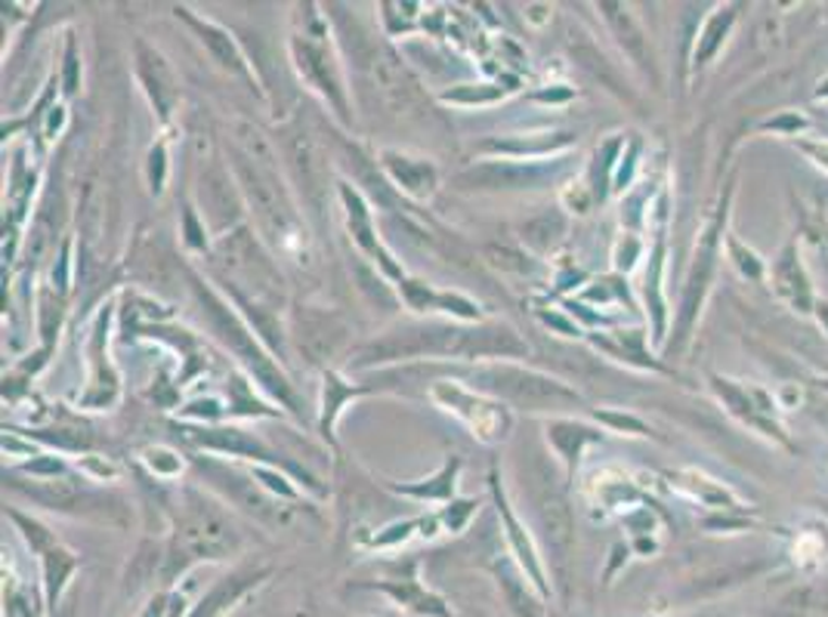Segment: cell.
Returning a JSON list of instances; mask_svg holds the SVG:
<instances>
[{
    "mask_svg": "<svg viewBox=\"0 0 828 617\" xmlns=\"http://www.w3.org/2000/svg\"><path fill=\"white\" fill-rule=\"evenodd\" d=\"M671 488L674 491H680L684 498L689 500H699V503H705L711 510H742V503L739 498L724 488L721 481H714V478L702 476V473H696V470H684V473H671Z\"/></svg>",
    "mask_w": 828,
    "mask_h": 617,
    "instance_id": "cell-28",
    "label": "cell"
},
{
    "mask_svg": "<svg viewBox=\"0 0 828 617\" xmlns=\"http://www.w3.org/2000/svg\"><path fill=\"white\" fill-rule=\"evenodd\" d=\"M804 127H807V118H801V115H794V112L764 124V130H773V133H788V137H798V130H804Z\"/></svg>",
    "mask_w": 828,
    "mask_h": 617,
    "instance_id": "cell-49",
    "label": "cell"
},
{
    "mask_svg": "<svg viewBox=\"0 0 828 617\" xmlns=\"http://www.w3.org/2000/svg\"><path fill=\"white\" fill-rule=\"evenodd\" d=\"M109 321H112V303H105L100 309V316L93 319V331H90V389L81 396L84 408H109L118 399V374L109 361Z\"/></svg>",
    "mask_w": 828,
    "mask_h": 617,
    "instance_id": "cell-18",
    "label": "cell"
},
{
    "mask_svg": "<svg viewBox=\"0 0 828 617\" xmlns=\"http://www.w3.org/2000/svg\"><path fill=\"white\" fill-rule=\"evenodd\" d=\"M174 13H177V20H182L195 35L202 40L204 47L211 50V56L220 62V68L226 72H232V75H239V78L247 80V87L251 90H260V83H257V75H254V68H251V62L242 53V47L235 43V38L217 25V22L204 20L199 13H192L189 7H174Z\"/></svg>",
    "mask_w": 828,
    "mask_h": 617,
    "instance_id": "cell-20",
    "label": "cell"
},
{
    "mask_svg": "<svg viewBox=\"0 0 828 617\" xmlns=\"http://www.w3.org/2000/svg\"><path fill=\"white\" fill-rule=\"evenodd\" d=\"M804 155H810V160L816 164V167H823L828 170V140H801L794 142Z\"/></svg>",
    "mask_w": 828,
    "mask_h": 617,
    "instance_id": "cell-50",
    "label": "cell"
},
{
    "mask_svg": "<svg viewBox=\"0 0 828 617\" xmlns=\"http://www.w3.org/2000/svg\"><path fill=\"white\" fill-rule=\"evenodd\" d=\"M819 386H823V389H826V393H828V377H826V380H819Z\"/></svg>",
    "mask_w": 828,
    "mask_h": 617,
    "instance_id": "cell-56",
    "label": "cell"
},
{
    "mask_svg": "<svg viewBox=\"0 0 828 617\" xmlns=\"http://www.w3.org/2000/svg\"><path fill=\"white\" fill-rule=\"evenodd\" d=\"M769 279H773V291L786 299L791 309L810 312V306H816V303H813V294H810V281L807 275H804V266H801L798 244H788L786 250H782V257L776 259Z\"/></svg>",
    "mask_w": 828,
    "mask_h": 617,
    "instance_id": "cell-27",
    "label": "cell"
},
{
    "mask_svg": "<svg viewBox=\"0 0 828 617\" xmlns=\"http://www.w3.org/2000/svg\"><path fill=\"white\" fill-rule=\"evenodd\" d=\"M461 458H448L440 466L436 476L424 478V481H393L390 488L399 491L405 498L415 500H430V503H451L455 500V488H458V476H461Z\"/></svg>",
    "mask_w": 828,
    "mask_h": 617,
    "instance_id": "cell-29",
    "label": "cell"
},
{
    "mask_svg": "<svg viewBox=\"0 0 828 617\" xmlns=\"http://www.w3.org/2000/svg\"><path fill=\"white\" fill-rule=\"evenodd\" d=\"M192 287H195V294H199L204 319L211 324V331L220 337L222 346L232 349L235 359H242L244 368L254 374V380L260 383L263 389H269V393L279 401H284L291 411H297V396H294L291 383H288L282 371L272 364V359L263 352V346L254 339V334H251V324H247L232 306H226V299L217 297L211 287H204L199 279H192Z\"/></svg>",
    "mask_w": 828,
    "mask_h": 617,
    "instance_id": "cell-4",
    "label": "cell"
},
{
    "mask_svg": "<svg viewBox=\"0 0 828 617\" xmlns=\"http://www.w3.org/2000/svg\"><path fill=\"white\" fill-rule=\"evenodd\" d=\"M545 436L547 441H550V448H553L557 460L566 466V478L575 476V466H578V460H582V454H585L587 445L603 441V433H600V429H594L590 423H582V420H569V417L547 420Z\"/></svg>",
    "mask_w": 828,
    "mask_h": 617,
    "instance_id": "cell-26",
    "label": "cell"
},
{
    "mask_svg": "<svg viewBox=\"0 0 828 617\" xmlns=\"http://www.w3.org/2000/svg\"><path fill=\"white\" fill-rule=\"evenodd\" d=\"M813 309H816V316H819V324H826L828 327V303H816Z\"/></svg>",
    "mask_w": 828,
    "mask_h": 617,
    "instance_id": "cell-55",
    "label": "cell"
},
{
    "mask_svg": "<svg viewBox=\"0 0 828 617\" xmlns=\"http://www.w3.org/2000/svg\"><path fill=\"white\" fill-rule=\"evenodd\" d=\"M828 553V525L826 522H813L810 528L798 531V540H794V558L804 565V568H813L816 562H823Z\"/></svg>",
    "mask_w": 828,
    "mask_h": 617,
    "instance_id": "cell-35",
    "label": "cell"
},
{
    "mask_svg": "<svg viewBox=\"0 0 828 617\" xmlns=\"http://www.w3.org/2000/svg\"><path fill=\"white\" fill-rule=\"evenodd\" d=\"M167 608H170V593H162L142 608L140 617H167Z\"/></svg>",
    "mask_w": 828,
    "mask_h": 617,
    "instance_id": "cell-52",
    "label": "cell"
},
{
    "mask_svg": "<svg viewBox=\"0 0 828 617\" xmlns=\"http://www.w3.org/2000/svg\"><path fill=\"white\" fill-rule=\"evenodd\" d=\"M199 201H202V214L207 219V229L217 235H229L232 229H239L235 222L242 217L244 198L239 192L235 177L226 173L222 164H211L199 180Z\"/></svg>",
    "mask_w": 828,
    "mask_h": 617,
    "instance_id": "cell-16",
    "label": "cell"
},
{
    "mask_svg": "<svg viewBox=\"0 0 828 617\" xmlns=\"http://www.w3.org/2000/svg\"><path fill=\"white\" fill-rule=\"evenodd\" d=\"M266 578H269V568H260V571H235V575H229V578L217 580V583L195 602V608H192V615L189 617L229 615V612H232L235 605H242L244 599L251 596L257 587H263Z\"/></svg>",
    "mask_w": 828,
    "mask_h": 617,
    "instance_id": "cell-25",
    "label": "cell"
},
{
    "mask_svg": "<svg viewBox=\"0 0 828 617\" xmlns=\"http://www.w3.org/2000/svg\"><path fill=\"white\" fill-rule=\"evenodd\" d=\"M337 195H341V204H344V214H346V229H349V239L359 244V250H362L365 257L371 259L381 272H384L386 279H393L396 284L405 279L403 266L393 259V254L386 250L381 239H378V232H374V219H371V207H368V201L349 185V182H337Z\"/></svg>",
    "mask_w": 828,
    "mask_h": 617,
    "instance_id": "cell-15",
    "label": "cell"
},
{
    "mask_svg": "<svg viewBox=\"0 0 828 617\" xmlns=\"http://www.w3.org/2000/svg\"><path fill=\"white\" fill-rule=\"evenodd\" d=\"M440 528H443L440 513L405 518V522H393V525H386V528H378V531H374L371 538H365L362 543L368 550H396V547H403V543H408L411 538H436Z\"/></svg>",
    "mask_w": 828,
    "mask_h": 617,
    "instance_id": "cell-32",
    "label": "cell"
},
{
    "mask_svg": "<svg viewBox=\"0 0 828 617\" xmlns=\"http://www.w3.org/2000/svg\"><path fill=\"white\" fill-rule=\"evenodd\" d=\"M182 438L195 448L204 451H220V454H232V458H247L257 463H276V454L269 451V445H263L260 438L244 433L239 426H222V423H207V426H192L182 429Z\"/></svg>",
    "mask_w": 828,
    "mask_h": 617,
    "instance_id": "cell-21",
    "label": "cell"
},
{
    "mask_svg": "<svg viewBox=\"0 0 828 617\" xmlns=\"http://www.w3.org/2000/svg\"><path fill=\"white\" fill-rule=\"evenodd\" d=\"M711 386H714V393H717V399L727 404V411L736 420H742L746 426L751 429H757V433H764L767 438H776L779 445H788L786 433H782V426L773 420V411H776V401L769 393L764 389H754V386H739V383H733L727 377H711Z\"/></svg>",
    "mask_w": 828,
    "mask_h": 617,
    "instance_id": "cell-14",
    "label": "cell"
},
{
    "mask_svg": "<svg viewBox=\"0 0 828 617\" xmlns=\"http://www.w3.org/2000/svg\"><path fill=\"white\" fill-rule=\"evenodd\" d=\"M297 343L301 352L309 356V361H324L328 356H334L341 349V343L346 339V324L331 312H316V309H304L297 312Z\"/></svg>",
    "mask_w": 828,
    "mask_h": 617,
    "instance_id": "cell-24",
    "label": "cell"
},
{
    "mask_svg": "<svg viewBox=\"0 0 828 617\" xmlns=\"http://www.w3.org/2000/svg\"><path fill=\"white\" fill-rule=\"evenodd\" d=\"M137 75H140L142 90L152 102L155 115L167 127L180 105V80L162 53L155 47H149L145 40H137Z\"/></svg>",
    "mask_w": 828,
    "mask_h": 617,
    "instance_id": "cell-19",
    "label": "cell"
},
{
    "mask_svg": "<svg viewBox=\"0 0 828 617\" xmlns=\"http://www.w3.org/2000/svg\"><path fill=\"white\" fill-rule=\"evenodd\" d=\"M640 257V241L634 239V235H627V250L619 244L615 247V266L622 269V272H630L634 269V259Z\"/></svg>",
    "mask_w": 828,
    "mask_h": 617,
    "instance_id": "cell-51",
    "label": "cell"
},
{
    "mask_svg": "<svg viewBox=\"0 0 828 617\" xmlns=\"http://www.w3.org/2000/svg\"><path fill=\"white\" fill-rule=\"evenodd\" d=\"M284 158H288V167L294 173V182L304 192V201L309 204V210L319 214L324 204V195H328V185H324L328 167H324L316 142L309 140V133H306L304 127H297V124L284 127Z\"/></svg>",
    "mask_w": 828,
    "mask_h": 617,
    "instance_id": "cell-17",
    "label": "cell"
},
{
    "mask_svg": "<svg viewBox=\"0 0 828 617\" xmlns=\"http://www.w3.org/2000/svg\"><path fill=\"white\" fill-rule=\"evenodd\" d=\"M365 396V386H353L337 371H324L322 374V417H319V433L328 438V445H334V426L337 417L344 414V408L353 399Z\"/></svg>",
    "mask_w": 828,
    "mask_h": 617,
    "instance_id": "cell-30",
    "label": "cell"
},
{
    "mask_svg": "<svg viewBox=\"0 0 828 617\" xmlns=\"http://www.w3.org/2000/svg\"><path fill=\"white\" fill-rule=\"evenodd\" d=\"M229 167L239 182L244 204L257 219L263 239L279 250H297L304 244V219L297 214L288 185L276 167V149L251 124H235V140L229 149Z\"/></svg>",
    "mask_w": 828,
    "mask_h": 617,
    "instance_id": "cell-1",
    "label": "cell"
},
{
    "mask_svg": "<svg viewBox=\"0 0 828 617\" xmlns=\"http://www.w3.org/2000/svg\"><path fill=\"white\" fill-rule=\"evenodd\" d=\"M78 83H81V60H78L75 38H68V43H65V65H62V90L72 97V93H78Z\"/></svg>",
    "mask_w": 828,
    "mask_h": 617,
    "instance_id": "cell-45",
    "label": "cell"
},
{
    "mask_svg": "<svg viewBox=\"0 0 828 617\" xmlns=\"http://www.w3.org/2000/svg\"><path fill=\"white\" fill-rule=\"evenodd\" d=\"M78 470H81L84 476L93 478V481H112V478L122 476V470L112 460L97 458V454H87V458L78 460Z\"/></svg>",
    "mask_w": 828,
    "mask_h": 617,
    "instance_id": "cell-46",
    "label": "cell"
},
{
    "mask_svg": "<svg viewBox=\"0 0 828 617\" xmlns=\"http://www.w3.org/2000/svg\"><path fill=\"white\" fill-rule=\"evenodd\" d=\"M572 97V90H566V93H553V90H545V93H538V100L542 102H557V100H569Z\"/></svg>",
    "mask_w": 828,
    "mask_h": 617,
    "instance_id": "cell-54",
    "label": "cell"
},
{
    "mask_svg": "<svg viewBox=\"0 0 828 617\" xmlns=\"http://www.w3.org/2000/svg\"><path fill=\"white\" fill-rule=\"evenodd\" d=\"M251 476L257 478L272 498L284 500V503L301 500V491H297V488H294V485H291V481H288L276 466H272V463H254V466H251Z\"/></svg>",
    "mask_w": 828,
    "mask_h": 617,
    "instance_id": "cell-38",
    "label": "cell"
},
{
    "mask_svg": "<svg viewBox=\"0 0 828 617\" xmlns=\"http://www.w3.org/2000/svg\"><path fill=\"white\" fill-rule=\"evenodd\" d=\"M68 250H72V241H65V244H62V254H60V279H56V287H60L62 294L68 291V269H72Z\"/></svg>",
    "mask_w": 828,
    "mask_h": 617,
    "instance_id": "cell-53",
    "label": "cell"
},
{
    "mask_svg": "<svg viewBox=\"0 0 828 617\" xmlns=\"http://www.w3.org/2000/svg\"><path fill=\"white\" fill-rule=\"evenodd\" d=\"M727 247H729V257H733V262H736V269H739L746 279H761V275H764V262L757 259L754 250H748L746 244H739L736 239H727Z\"/></svg>",
    "mask_w": 828,
    "mask_h": 617,
    "instance_id": "cell-43",
    "label": "cell"
},
{
    "mask_svg": "<svg viewBox=\"0 0 828 617\" xmlns=\"http://www.w3.org/2000/svg\"><path fill=\"white\" fill-rule=\"evenodd\" d=\"M590 498L607 513H622L625 506H634L640 500V491L622 473L603 470V473H594V478H590Z\"/></svg>",
    "mask_w": 828,
    "mask_h": 617,
    "instance_id": "cell-33",
    "label": "cell"
},
{
    "mask_svg": "<svg viewBox=\"0 0 828 617\" xmlns=\"http://www.w3.org/2000/svg\"><path fill=\"white\" fill-rule=\"evenodd\" d=\"M430 401L458 417L470 429V436L480 438L483 445H495V441H505L513 429V414L507 408L505 401L492 399V396H483V393H473L461 383H451V380H440L430 386Z\"/></svg>",
    "mask_w": 828,
    "mask_h": 617,
    "instance_id": "cell-6",
    "label": "cell"
},
{
    "mask_svg": "<svg viewBox=\"0 0 828 617\" xmlns=\"http://www.w3.org/2000/svg\"><path fill=\"white\" fill-rule=\"evenodd\" d=\"M242 550V535L214 500L195 488H182L174 513V547L164 558V575L177 578L192 562H222Z\"/></svg>",
    "mask_w": 828,
    "mask_h": 617,
    "instance_id": "cell-2",
    "label": "cell"
},
{
    "mask_svg": "<svg viewBox=\"0 0 828 617\" xmlns=\"http://www.w3.org/2000/svg\"><path fill=\"white\" fill-rule=\"evenodd\" d=\"M359 60L365 62V72L371 75L374 87L381 90L393 108H415L421 102V83L415 80V75L408 72L396 50H390L386 43H368L365 53H359Z\"/></svg>",
    "mask_w": 828,
    "mask_h": 617,
    "instance_id": "cell-12",
    "label": "cell"
},
{
    "mask_svg": "<svg viewBox=\"0 0 828 617\" xmlns=\"http://www.w3.org/2000/svg\"><path fill=\"white\" fill-rule=\"evenodd\" d=\"M476 500H451L448 506H443V513H440V522H443L445 531H451V535H461L467 528V522L476 516Z\"/></svg>",
    "mask_w": 828,
    "mask_h": 617,
    "instance_id": "cell-41",
    "label": "cell"
},
{
    "mask_svg": "<svg viewBox=\"0 0 828 617\" xmlns=\"http://www.w3.org/2000/svg\"><path fill=\"white\" fill-rule=\"evenodd\" d=\"M733 20H736V13L727 7V10H717V13L705 22V28H702V35H699V43H696V56H692V65H696V68L705 65V62L721 50V43L727 40Z\"/></svg>",
    "mask_w": 828,
    "mask_h": 617,
    "instance_id": "cell-34",
    "label": "cell"
},
{
    "mask_svg": "<svg viewBox=\"0 0 828 617\" xmlns=\"http://www.w3.org/2000/svg\"><path fill=\"white\" fill-rule=\"evenodd\" d=\"M381 167H384L386 180L393 182L405 198L426 201L433 198L436 185H440V173L436 167L424 158H411L399 149H384L381 152Z\"/></svg>",
    "mask_w": 828,
    "mask_h": 617,
    "instance_id": "cell-22",
    "label": "cell"
},
{
    "mask_svg": "<svg viewBox=\"0 0 828 617\" xmlns=\"http://www.w3.org/2000/svg\"><path fill=\"white\" fill-rule=\"evenodd\" d=\"M525 494L532 500V510L538 518V528L545 535L547 550L560 562V568L566 565L569 550H572V513H569L566 494L557 485V478L550 473L545 460L532 454L528 466H523Z\"/></svg>",
    "mask_w": 828,
    "mask_h": 617,
    "instance_id": "cell-7",
    "label": "cell"
},
{
    "mask_svg": "<svg viewBox=\"0 0 828 617\" xmlns=\"http://www.w3.org/2000/svg\"><path fill=\"white\" fill-rule=\"evenodd\" d=\"M362 587L384 593L405 617H455L451 605L440 593H433L430 587L421 583V578H418V558H408L399 575L368 580Z\"/></svg>",
    "mask_w": 828,
    "mask_h": 617,
    "instance_id": "cell-11",
    "label": "cell"
},
{
    "mask_svg": "<svg viewBox=\"0 0 828 617\" xmlns=\"http://www.w3.org/2000/svg\"><path fill=\"white\" fill-rule=\"evenodd\" d=\"M142 463L158 478H177L182 473V466H186L180 454H177L174 448H164V445L145 448V451H142Z\"/></svg>",
    "mask_w": 828,
    "mask_h": 617,
    "instance_id": "cell-39",
    "label": "cell"
},
{
    "mask_svg": "<svg viewBox=\"0 0 828 617\" xmlns=\"http://www.w3.org/2000/svg\"><path fill=\"white\" fill-rule=\"evenodd\" d=\"M594 417L607 426L609 433H627V436H652V426H647L640 417L625 414V411H612V408H597Z\"/></svg>",
    "mask_w": 828,
    "mask_h": 617,
    "instance_id": "cell-40",
    "label": "cell"
},
{
    "mask_svg": "<svg viewBox=\"0 0 828 617\" xmlns=\"http://www.w3.org/2000/svg\"><path fill=\"white\" fill-rule=\"evenodd\" d=\"M164 182H167V142H155L149 152V189L158 198L164 195Z\"/></svg>",
    "mask_w": 828,
    "mask_h": 617,
    "instance_id": "cell-42",
    "label": "cell"
},
{
    "mask_svg": "<svg viewBox=\"0 0 828 617\" xmlns=\"http://www.w3.org/2000/svg\"><path fill=\"white\" fill-rule=\"evenodd\" d=\"M10 518L22 528V538L28 540V547L41 556V580H43V602H47V612L56 608V602L65 593L72 575L78 571V556L62 547L53 531H47L41 522L35 518H25L22 513H10Z\"/></svg>",
    "mask_w": 828,
    "mask_h": 617,
    "instance_id": "cell-9",
    "label": "cell"
},
{
    "mask_svg": "<svg viewBox=\"0 0 828 617\" xmlns=\"http://www.w3.org/2000/svg\"><path fill=\"white\" fill-rule=\"evenodd\" d=\"M488 259H492V266H498V269H510V272H520L525 275L528 272V262H525L523 254H517V250H507V247H488Z\"/></svg>",
    "mask_w": 828,
    "mask_h": 617,
    "instance_id": "cell-48",
    "label": "cell"
},
{
    "mask_svg": "<svg viewBox=\"0 0 828 617\" xmlns=\"http://www.w3.org/2000/svg\"><path fill=\"white\" fill-rule=\"evenodd\" d=\"M724 219H727V201L721 207V214L714 219H708V226L699 235L696 244V259L689 269L687 291L680 299V316H677V339H687L692 331V321L699 316L702 303H705L708 287L714 281V269H717V257H721V244H724Z\"/></svg>",
    "mask_w": 828,
    "mask_h": 617,
    "instance_id": "cell-8",
    "label": "cell"
},
{
    "mask_svg": "<svg viewBox=\"0 0 828 617\" xmlns=\"http://www.w3.org/2000/svg\"><path fill=\"white\" fill-rule=\"evenodd\" d=\"M603 10H607V20L609 25H612V31L622 40V47H625L634 60H644V35H640V28L634 25V20L627 16L625 7H619V3H603Z\"/></svg>",
    "mask_w": 828,
    "mask_h": 617,
    "instance_id": "cell-36",
    "label": "cell"
},
{
    "mask_svg": "<svg viewBox=\"0 0 828 617\" xmlns=\"http://www.w3.org/2000/svg\"><path fill=\"white\" fill-rule=\"evenodd\" d=\"M399 294L415 312H445V316L458 321L483 319V306L476 299L464 297V294H451V291H433L418 279L399 281Z\"/></svg>",
    "mask_w": 828,
    "mask_h": 617,
    "instance_id": "cell-23",
    "label": "cell"
},
{
    "mask_svg": "<svg viewBox=\"0 0 828 617\" xmlns=\"http://www.w3.org/2000/svg\"><path fill=\"white\" fill-rule=\"evenodd\" d=\"M470 380L483 396H492L513 408H525V411H560L582 401V396L569 389L566 383L523 364H510V361L476 364Z\"/></svg>",
    "mask_w": 828,
    "mask_h": 617,
    "instance_id": "cell-5",
    "label": "cell"
},
{
    "mask_svg": "<svg viewBox=\"0 0 828 617\" xmlns=\"http://www.w3.org/2000/svg\"><path fill=\"white\" fill-rule=\"evenodd\" d=\"M492 494H495V506H498V516H501V525H505V538L507 547H510V553L517 558V568H520V575L528 580V587L538 593V596L550 602V583H547V571H545V562L538 556V547H535V540L532 535L525 531V525L520 518L513 516V510H510V503H507L505 491H501V481H498V470H492Z\"/></svg>",
    "mask_w": 828,
    "mask_h": 617,
    "instance_id": "cell-13",
    "label": "cell"
},
{
    "mask_svg": "<svg viewBox=\"0 0 828 617\" xmlns=\"http://www.w3.org/2000/svg\"><path fill=\"white\" fill-rule=\"evenodd\" d=\"M513 87H501V83H461L455 90L443 93V102H455V105H488V102L505 100Z\"/></svg>",
    "mask_w": 828,
    "mask_h": 617,
    "instance_id": "cell-37",
    "label": "cell"
},
{
    "mask_svg": "<svg viewBox=\"0 0 828 617\" xmlns=\"http://www.w3.org/2000/svg\"><path fill=\"white\" fill-rule=\"evenodd\" d=\"M22 473H31V476L43 478V481H53V478L65 473V463H62L56 454H43V458L38 460H28V463L22 466Z\"/></svg>",
    "mask_w": 828,
    "mask_h": 617,
    "instance_id": "cell-47",
    "label": "cell"
},
{
    "mask_svg": "<svg viewBox=\"0 0 828 617\" xmlns=\"http://www.w3.org/2000/svg\"><path fill=\"white\" fill-rule=\"evenodd\" d=\"M199 470H202L204 476L211 478L235 506H242L247 516L260 518L266 525H284V522H288V510L282 506L284 500L272 498L257 478L251 481V476H244V473H239V470H232V466H226V463H220V460L214 458H199Z\"/></svg>",
    "mask_w": 828,
    "mask_h": 617,
    "instance_id": "cell-10",
    "label": "cell"
},
{
    "mask_svg": "<svg viewBox=\"0 0 828 617\" xmlns=\"http://www.w3.org/2000/svg\"><path fill=\"white\" fill-rule=\"evenodd\" d=\"M182 241L192 247V250H202V254H211V244H207V229H204V219L195 217L192 207H186L182 214Z\"/></svg>",
    "mask_w": 828,
    "mask_h": 617,
    "instance_id": "cell-44",
    "label": "cell"
},
{
    "mask_svg": "<svg viewBox=\"0 0 828 617\" xmlns=\"http://www.w3.org/2000/svg\"><path fill=\"white\" fill-rule=\"evenodd\" d=\"M291 60H294L297 75L306 80V87L316 90L334 108V115L349 124L344 72H341L337 53L328 38V25H324L322 13H316V7H304V13L297 16V28L291 35Z\"/></svg>",
    "mask_w": 828,
    "mask_h": 617,
    "instance_id": "cell-3",
    "label": "cell"
},
{
    "mask_svg": "<svg viewBox=\"0 0 828 617\" xmlns=\"http://www.w3.org/2000/svg\"><path fill=\"white\" fill-rule=\"evenodd\" d=\"M550 177V170L528 160V164H485L480 170H470L464 180L480 182V185H505V189H532V185H542V182Z\"/></svg>",
    "mask_w": 828,
    "mask_h": 617,
    "instance_id": "cell-31",
    "label": "cell"
}]
</instances>
